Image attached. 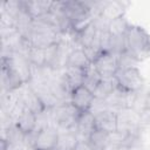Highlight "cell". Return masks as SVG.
Wrapping results in <instances>:
<instances>
[{
    "mask_svg": "<svg viewBox=\"0 0 150 150\" xmlns=\"http://www.w3.org/2000/svg\"><path fill=\"white\" fill-rule=\"evenodd\" d=\"M127 50L138 62L150 56V34L141 26L130 25L125 34Z\"/></svg>",
    "mask_w": 150,
    "mask_h": 150,
    "instance_id": "cell-1",
    "label": "cell"
},
{
    "mask_svg": "<svg viewBox=\"0 0 150 150\" xmlns=\"http://www.w3.org/2000/svg\"><path fill=\"white\" fill-rule=\"evenodd\" d=\"M53 118L55 123L64 130H71L75 128L77 118L81 114L70 102H63L53 108Z\"/></svg>",
    "mask_w": 150,
    "mask_h": 150,
    "instance_id": "cell-2",
    "label": "cell"
},
{
    "mask_svg": "<svg viewBox=\"0 0 150 150\" xmlns=\"http://www.w3.org/2000/svg\"><path fill=\"white\" fill-rule=\"evenodd\" d=\"M115 77L117 80L118 87L130 93H136L145 86L144 77L137 67L124 69V70H118Z\"/></svg>",
    "mask_w": 150,
    "mask_h": 150,
    "instance_id": "cell-3",
    "label": "cell"
},
{
    "mask_svg": "<svg viewBox=\"0 0 150 150\" xmlns=\"http://www.w3.org/2000/svg\"><path fill=\"white\" fill-rule=\"evenodd\" d=\"M93 64L102 76V79L114 77L118 70L117 55L110 52H101L93 61Z\"/></svg>",
    "mask_w": 150,
    "mask_h": 150,
    "instance_id": "cell-4",
    "label": "cell"
},
{
    "mask_svg": "<svg viewBox=\"0 0 150 150\" xmlns=\"http://www.w3.org/2000/svg\"><path fill=\"white\" fill-rule=\"evenodd\" d=\"M1 84L2 91L7 94H11L25 84L20 75L13 69L6 57H1Z\"/></svg>",
    "mask_w": 150,
    "mask_h": 150,
    "instance_id": "cell-5",
    "label": "cell"
},
{
    "mask_svg": "<svg viewBox=\"0 0 150 150\" xmlns=\"http://www.w3.org/2000/svg\"><path fill=\"white\" fill-rule=\"evenodd\" d=\"M6 57L9 64L13 67V69L20 75L22 79L23 83H27L32 80V64L26 55H22L20 53H12L8 56H2Z\"/></svg>",
    "mask_w": 150,
    "mask_h": 150,
    "instance_id": "cell-6",
    "label": "cell"
},
{
    "mask_svg": "<svg viewBox=\"0 0 150 150\" xmlns=\"http://www.w3.org/2000/svg\"><path fill=\"white\" fill-rule=\"evenodd\" d=\"M96 129L107 131L109 134L117 131V111L111 109H102L94 112Z\"/></svg>",
    "mask_w": 150,
    "mask_h": 150,
    "instance_id": "cell-7",
    "label": "cell"
},
{
    "mask_svg": "<svg viewBox=\"0 0 150 150\" xmlns=\"http://www.w3.org/2000/svg\"><path fill=\"white\" fill-rule=\"evenodd\" d=\"M57 139H59V131L52 125H47L40 130H36L35 145L38 150H48L56 148Z\"/></svg>",
    "mask_w": 150,
    "mask_h": 150,
    "instance_id": "cell-8",
    "label": "cell"
},
{
    "mask_svg": "<svg viewBox=\"0 0 150 150\" xmlns=\"http://www.w3.org/2000/svg\"><path fill=\"white\" fill-rule=\"evenodd\" d=\"M94 102H95L94 94L87 88H84L83 86L76 88L70 94V103L81 112L89 111Z\"/></svg>",
    "mask_w": 150,
    "mask_h": 150,
    "instance_id": "cell-9",
    "label": "cell"
},
{
    "mask_svg": "<svg viewBox=\"0 0 150 150\" xmlns=\"http://www.w3.org/2000/svg\"><path fill=\"white\" fill-rule=\"evenodd\" d=\"M96 129L95 127V116L94 114L89 111L81 112L76 125H75V132L77 135L79 141H88L90 134Z\"/></svg>",
    "mask_w": 150,
    "mask_h": 150,
    "instance_id": "cell-10",
    "label": "cell"
},
{
    "mask_svg": "<svg viewBox=\"0 0 150 150\" xmlns=\"http://www.w3.org/2000/svg\"><path fill=\"white\" fill-rule=\"evenodd\" d=\"M19 98H20V101L22 102V104L26 109H29L30 111L35 112L36 115H40V114H42L47 110L43 102L41 101V98L36 94V91L30 86L22 91V94L20 95Z\"/></svg>",
    "mask_w": 150,
    "mask_h": 150,
    "instance_id": "cell-11",
    "label": "cell"
},
{
    "mask_svg": "<svg viewBox=\"0 0 150 150\" xmlns=\"http://www.w3.org/2000/svg\"><path fill=\"white\" fill-rule=\"evenodd\" d=\"M23 8L29 13V15L35 20L39 19L40 16L47 14L50 12L53 1H47V0H23L21 1Z\"/></svg>",
    "mask_w": 150,
    "mask_h": 150,
    "instance_id": "cell-12",
    "label": "cell"
},
{
    "mask_svg": "<svg viewBox=\"0 0 150 150\" xmlns=\"http://www.w3.org/2000/svg\"><path fill=\"white\" fill-rule=\"evenodd\" d=\"M91 64V61L87 56L86 52L82 48H74L69 52L67 61H66V67H73L77 69L84 70Z\"/></svg>",
    "mask_w": 150,
    "mask_h": 150,
    "instance_id": "cell-13",
    "label": "cell"
},
{
    "mask_svg": "<svg viewBox=\"0 0 150 150\" xmlns=\"http://www.w3.org/2000/svg\"><path fill=\"white\" fill-rule=\"evenodd\" d=\"M25 134H30L34 130H36L38 125V115L29 109H23L21 114L18 116V118L14 122Z\"/></svg>",
    "mask_w": 150,
    "mask_h": 150,
    "instance_id": "cell-14",
    "label": "cell"
},
{
    "mask_svg": "<svg viewBox=\"0 0 150 150\" xmlns=\"http://www.w3.org/2000/svg\"><path fill=\"white\" fill-rule=\"evenodd\" d=\"M128 6L129 2H124V1H107L102 9L101 16H103L108 21H111L112 19L124 15V12Z\"/></svg>",
    "mask_w": 150,
    "mask_h": 150,
    "instance_id": "cell-15",
    "label": "cell"
},
{
    "mask_svg": "<svg viewBox=\"0 0 150 150\" xmlns=\"http://www.w3.org/2000/svg\"><path fill=\"white\" fill-rule=\"evenodd\" d=\"M110 134L100 129H95L89 138H88V143L90 144V146L94 150H109L110 148Z\"/></svg>",
    "mask_w": 150,
    "mask_h": 150,
    "instance_id": "cell-16",
    "label": "cell"
},
{
    "mask_svg": "<svg viewBox=\"0 0 150 150\" xmlns=\"http://www.w3.org/2000/svg\"><path fill=\"white\" fill-rule=\"evenodd\" d=\"M117 87H118V83H117V80L115 76L105 77V79L101 80V82L97 84V87L95 88L93 94L96 100H105Z\"/></svg>",
    "mask_w": 150,
    "mask_h": 150,
    "instance_id": "cell-17",
    "label": "cell"
},
{
    "mask_svg": "<svg viewBox=\"0 0 150 150\" xmlns=\"http://www.w3.org/2000/svg\"><path fill=\"white\" fill-rule=\"evenodd\" d=\"M130 22L125 19L124 15L112 19L108 23V33L110 36H124L130 27Z\"/></svg>",
    "mask_w": 150,
    "mask_h": 150,
    "instance_id": "cell-18",
    "label": "cell"
},
{
    "mask_svg": "<svg viewBox=\"0 0 150 150\" xmlns=\"http://www.w3.org/2000/svg\"><path fill=\"white\" fill-rule=\"evenodd\" d=\"M102 76L98 74V71L96 70V68L94 67V64L91 63L88 68H86L83 70V80H82V86L84 88H87L88 90H90L91 93L95 90V88L97 87V84L101 82Z\"/></svg>",
    "mask_w": 150,
    "mask_h": 150,
    "instance_id": "cell-19",
    "label": "cell"
},
{
    "mask_svg": "<svg viewBox=\"0 0 150 150\" xmlns=\"http://www.w3.org/2000/svg\"><path fill=\"white\" fill-rule=\"evenodd\" d=\"M79 143V138L76 132L71 130H64L63 132H59L57 139V150H75L76 144Z\"/></svg>",
    "mask_w": 150,
    "mask_h": 150,
    "instance_id": "cell-20",
    "label": "cell"
},
{
    "mask_svg": "<svg viewBox=\"0 0 150 150\" xmlns=\"http://www.w3.org/2000/svg\"><path fill=\"white\" fill-rule=\"evenodd\" d=\"M27 57L33 67L36 68H43L46 67V56H45V49L39 48V47H33L30 46Z\"/></svg>",
    "mask_w": 150,
    "mask_h": 150,
    "instance_id": "cell-21",
    "label": "cell"
},
{
    "mask_svg": "<svg viewBox=\"0 0 150 150\" xmlns=\"http://www.w3.org/2000/svg\"><path fill=\"white\" fill-rule=\"evenodd\" d=\"M117 63H118V70H124V69L136 67L139 62L136 60L135 56H132L128 50H125L120 55H117Z\"/></svg>",
    "mask_w": 150,
    "mask_h": 150,
    "instance_id": "cell-22",
    "label": "cell"
},
{
    "mask_svg": "<svg viewBox=\"0 0 150 150\" xmlns=\"http://www.w3.org/2000/svg\"><path fill=\"white\" fill-rule=\"evenodd\" d=\"M127 50V45H125V35L124 36H110V42H109V52L120 55L121 53Z\"/></svg>",
    "mask_w": 150,
    "mask_h": 150,
    "instance_id": "cell-23",
    "label": "cell"
},
{
    "mask_svg": "<svg viewBox=\"0 0 150 150\" xmlns=\"http://www.w3.org/2000/svg\"><path fill=\"white\" fill-rule=\"evenodd\" d=\"M138 127L141 131H144L150 128V109H144L142 112H139Z\"/></svg>",
    "mask_w": 150,
    "mask_h": 150,
    "instance_id": "cell-24",
    "label": "cell"
},
{
    "mask_svg": "<svg viewBox=\"0 0 150 150\" xmlns=\"http://www.w3.org/2000/svg\"><path fill=\"white\" fill-rule=\"evenodd\" d=\"M75 150H94L90 144L87 141H79V143L75 146Z\"/></svg>",
    "mask_w": 150,
    "mask_h": 150,
    "instance_id": "cell-25",
    "label": "cell"
},
{
    "mask_svg": "<svg viewBox=\"0 0 150 150\" xmlns=\"http://www.w3.org/2000/svg\"><path fill=\"white\" fill-rule=\"evenodd\" d=\"M111 150H131V149L128 145H117V146L111 148Z\"/></svg>",
    "mask_w": 150,
    "mask_h": 150,
    "instance_id": "cell-26",
    "label": "cell"
},
{
    "mask_svg": "<svg viewBox=\"0 0 150 150\" xmlns=\"http://www.w3.org/2000/svg\"><path fill=\"white\" fill-rule=\"evenodd\" d=\"M145 109H150V93H149L148 98H146V107H145Z\"/></svg>",
    "mask_w": 150,
    "mask_h": 150,
    "instance_id": "cell-27",
    "label": "cell"
},
{
    "mask_svg": "<svg viewBox=\"0 0 150 150\" xmlns=\"http://www.w3.org/2000/svg\"><path fill=\"white\" fill-rule=\"evenodd\" d=\"M48 150H57L56 148H54V149H48Z\"/></svg>",
    "mask_w": 150,
    "mask_h": 150,
    "instance_id": "cell-28",
    "label": "cell"
}]
</instances>
